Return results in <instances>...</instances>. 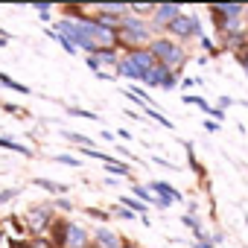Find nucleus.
Returning <instances> with one entry per match:
<instances>
[{"instance_id":"obj_1","label":"nucleus","mask_w":248,"mask_h":248,"mask_svg":"<svg viewBox=\"0 0 248 248\" xmlns=\"http://www.w3.org/2000/svg\"><path fill=\"white\" fill-rule=\"evenodd\" d=\"M152 27L143 18L135 15H123L120 18V30H117V50L123 53H135V50H146L152 41Z\"/></svg>"},{"instance_id":"obj_2","label":"nucleus","mask_w":248,"mask_h":248,"mask_svg":"<svg viewBox=\"0 0 248 248\" xmlns=\"http://www.w3.org/2000/svg\"><path fill=\"white\" fill-rule=\"evenodd\" d=\"M152 56H155V62L158 64H164V67H170L175 76L184 70V64L190 62V53L184 50V44H178V41H172L170 35H155L152 41H149V47H146Z\"/></svg>"},{"instance_id":"obj_3","label":"nucleus","mask_w":248,"mask_h":248,"mask_svg":"<svg viewBox=\"0 0 248 248\" xmlns=\"http://www.w3.org/2000/svg\"><path fill=\"white\" fill-rule=\"evenodd\" d=\"M59 219L53 202H38V204H30L24 213H21V222L27 228L30 236H47L50 233V225Z\"/></svg>"},{"instance_id":"obj_4","label":"nucleus","mask_w":248,"mask_h":248,"mask_svg":"<svg viewBox=\"0 0 248 248\" xmlns=\"http://www.w3.org/2000/svg\"><path fill=\"white\" fill-rule=\"evenodd\" d=\"M155 56L149 50H135V53H123L117 62V79H132V82H143V76L155 67Z\"/></svg>"},{"instance_id":"obj_5","label":"nucleus","mask_w":248,"mask_h":248,"mask_svg":"<svg viewBox=\"0 0 248 248\" xmlns=\"http://www.w3.org/2000/svg\"><path fill=\"white\" fill-rule=\"evenodd\" d=\"M117 62H120L117 47H102V50H96V53L85 56L88 70H93L99 79H117Z\"/></svg>"},{"instance_id":"obj_6","label":"nucleus","mask_w":248,"mask_h":248,"mask_svg":"<svg viewBox=\"0 0 248 248\" xmlns=\"http://www.w3.org/2000/svg\"><path fill=\"white\" fill-rule=\"evenodd\" d=\"M167 35L172 38V41H190V38H202L204 32H202V21H199V15H178L170 27H167Z\"/></svg>"},{"instance_id":"obj_7","label":"nucleus","mask_w":248,"mask_h":248,"mask_svg":"<svg viewBox=\"0 0 248 248\" xmlns=\"http://www.w3.org/2000/svg\"><path fill=\"white\" fill-rule=\"evenodd\" d=\"M184 9L178 6V3H158L155 6V12H152V18H149V27H152V35L158 32V35H167V27L181 15Z\"/></svg>"},{"instance_id":"obj_8","label":"nucleus","mask_w":248,"mask_h":248,"mask_svg":"<svg viewBox=\"0 0 248 248\" xmlns=\"http://www.w3.org/2000/svg\"><path fill=\"white\" fill-rule=\"evenodd\" d=\"M143 88H158V91H172V88H178V76L170 70V67H164V64H155L146 76H143Z\"/></svg>"},{"instance_id":"obj_9","label":"nucleus","mask_w":248,"mask_h":248,"mask_svg":"<svg viewBox=\"0 0 248 248\" xmlns=\"http://www.w3.org/2000/svg\"><path fill=\"white\" fill-rule=\"evenodd\" d=\"M62 248H93L91 231H88L82 222L70 219V222H67V233H64V245H62Z\"/></svg>"},{"instance_id":"obj_10","label":"nucleus","mask_w":248,"mask_h":248,"mask_svg":"<svg viewBox=\"0 0 248 248\" xmlns=\"http://www.w3.org/2000/svg\"><path fill=\"white\" fill-rule=\"evenodd\" d=\"M91 239H93V248H123L126 245V239H123L114 228H108V225H96L91 231Z\"/></svg>"},{"instance_id":"obj_11","label":"nucleus","mask_w":248,"mask_h":248,"mask_svg":"<svg viewBox=\"0 0 248 248\" xmlns=\"http://www.w3.org/2000/svg\"><path fill=\"white\" fill-rule=\"evenodd\" d=\"M0 231H3L9 239H15V242H27L30 239V233H27V228H24V222H21L18 213H9V216L0 219Z\"/></svg>"},{"instance_id":"obj_12","label":"nucleus","mask_w":248,"mask_h":248,"mask_svg":"<svg viewBox=\"0 0 248 248\" xmlns=\"http://www.w3.org/2000/svg\"><path fill=\"white\" fill-rule=\"evenodd\" d=\"M146 187H149L155 196H161L164 202H170V204H172V202H184V196H181L172 184H167V181H149Z\"/></svg>"},{"instance_id":"obj_13","label":"nucleus","mask_w":248,"mask_h":248,"mask_svg":"<svg viewBox=\"0 0 248 248\" xmlns=\"http://www.w3.org/2000/svg\"><path fill=\"white\" fill-rule=\"evenodd\" d=\"M102 167H105V175H120V178H126V181L135 184V172H132V167H129V164H123L120 158H111V161H105Z\"/></svg>"},{"instance_id":"obj_14","label":"nucleus","mask_w":248,"mask_h":248,"mask_svg":"<svg viewBox=\"0 0 248 248\" xmlns=\"http://www.w3.org/2000/svg\"><path fill=\"white\" fill-rule=\"evenodd\" d=\"M67 222H70L67 216H59V219H56V222L50 225V233H47V236H50V242H53L56 248H62V245H64V233H67Z\"/></svg>"},{"instance_id":"obj_15","label":"nucleus","mask_w":248,"mask_h":248,"mask_svg":"<svg viewBox=\"0 0 248 248\" xmlns=\"http://www.w3.org/2000/svg\"><path fill=\"white\" fill-rule=\"evenodd\" d=\"M0 149H9V152L27 155V158H35V152H32L27 143H18V140H15V138H9V135H0Z\"/></svg>"},{"instance_id":"obj_16","label":"nucleus","mask_w":248,"mask_h":248,"mask_svg":"<svg viewBox=\"0 0 248 248\" xmlns=\"http://www.w3.org/2000/svg\"><path fill=\"white\" fill-rule=\"evenodd\" d=\"M30 184H32V187H41V190H47V193H53V196H67V184L50 181V178H32Z\"/></svg>"},{"instance_id":"obj_17","label":"nucleus","mask_w":248,"mask_h":248,"mask_svg":"<svg viewBox=\"0 0 248 248\" xmlns=\"http://www.w3.org/2000/svg\"><path fill=\"white\" fill-rule=\"evenodd\" d=\"M0 85L9 88V91H15V93H24V96H30V93H32V88H30V85H21L18 79H12V76H9V73H3V70H0Z\"/></svg>"},{"instance_id":"obj_18","label":"nucleus","mask_w":248,"mask_h":248,"mask_svg":"<svg viewBox=\"0 0 248 248\" xmlns=\"http://www.w3.org/2000/svg\"><path fill=\"white\" fill-rule=\"evenodd\" d=\"M120 204L126 207V210H132L138 219H140V216H146V204H143V202H138L135 196H120Z\"/></svg>"},{"instance_id":"obj_19","label":"nucleus","mask_w":248,"mask_h":248,"mask_svg":"<svg viewBox=\"0 0 248 248\" xmlns=\"http://www.w3.org/2000/svg\"><path fill=\"white\" fill-rule=\"evenodd\" d=\"M62 138H64V140H70V143H76L79 149H96V146H93V140H91L88 135H79V132H62Z\"/></svg>"},{"instance_id":"obj_20","label":"nucleus","mask_w":248,"mask_h":248,"mask_svg":"<svg viewBox=\"0 0 248 248\" xmlns=\"http://www.w3.org/2000/svg\"><path fill=\"white\" fill-rule=\"evenodd\" d=\"M67 114H70V117H82V120H93V123H99V120H102L96 111H88V108H76V105H70V108H67Z\"/></svg>"},{"instance_id":"obj_21","label":"nucleus","mask_w":248,"mask_h":248,"mask_svg":"<svg viewBox=\"0 0 248 248\" xmlns=\"http://www.w3.org/2000/svg\"><path fill=\"white\" fill-rule=\"evenodd\" d=\"M85 216L96 219L99 225H108V219H111V210H102V207H85Z\"/></svg>"},{"instance_id":"obj_22","label":"nucleus","mask_w":248,"mask_h":248,"mask_svg":"<svg viewBox=\"0 0 248 248\" xmlns=\"http://www.w3.org/2000/svg\"><path fill=\"white\" fill-rule=\"evenodd\" d=\"M143 114H146V117H152V120H158L167 132H172V129H175V126H172V120H170V117H164V114H158L155 108H143Z\"/></svg>"},{"instance_id":"obj_23","label":"nucleus","mask_w":248,"mask_h":248,"mask_svg":"<svg viewBox=\"0 0 248 248\" xmlns=\"http://www.w3.org/2000/svg\"><path fill=\"white\" fill-rule=\"evenodd\" d=\"M35 12H38V18L50 27V21H53V12H56V6H50V3H35Z\"/></svg>"},{"instance_id":"obj_24","label":"nucleus","mask_w":248,"mask_h":248,"mask_svg":"<svg viewBox=\"0 0 248 248\" xmlns=\"http://www.w3.org/2000/svg\"><path fill=\"white\" fill-rule=\"evenodd\" d=\"M199 47H202L207 56H219V53H222V50H219V44H216V41H210V35H202V38H199Z\"/></svg>"},{"instance_id":"obj_25","label":"nucleus","mask_w":248,"mask_h":248,"mask_svg":"<svg viewBox=\"0 0 248 248\" xmlns=\"http://www.w3.org/2000/svg\"><path fill=\"white\" fill-rule=\"evenodd\" d=\"M53 207H56V213L62 216V213H70V210H73V202H70L67 196H56V199H53Z\"/></svg>"},{"instance_id":"obj_26","label":"nucleus","mask_w":248,"mask_h":248,"mask_svg":"<svg viewBox=\"0 0 248 248\" xmlns=\"http://www.w3.org/2000/svg\"><path fill=\"white\" fill-rule=\"evenodd\" d=\"M21 193H24V187H6V190H0V207L9 204L12 199H18Z\"/></svg>"},{"instance_id":"obj_27","label":"nucleus","mask_w":248,"mask_h":248,"mask_svg":"<svg viewBox=\"0 0 248 248\" xmlns=\"http://www.w3.org/2000/svg\"><path fill=\"white\" fill-rule=\"evenodd\" d=\"M184 105H196V108L207 111V99L204 96H196V93H184Z\"/></svg>"},{"instance_id":"obj_28","label":"nucleus","mask_w":248,"mask_h":248,"mask_svg":"<svg viewBox=\"0 0 248 248\" xmlns=\"http://www.w3.org/2000/svg\"><path fill=\"white\" fill-rule=\"evenodd\" d=\"M50 161H56V164H64V167H73V170H79V158H73V155H50Z\"/></svg>"},{"instance_id":"obj_29","label":"nucleus","mask_w":248,"mask_h":248,"mask_svg":"<svg viewBox=\"0 0 248 248\" xmlns=\"http://www.w3.org/2000/svg\"><path fill=\"white\" fill-rule=\"evenodd\" d=\"M0 108H3L6 114H12V117H21V120H24V117H30V114H27V111H21V108H18L15 102H3V105H0Z\"/></svg>"},{"instance_id":"obj_30","label":"nucleus","mask_w":248,"mask_h":248,"mask_svg":"<svg viewBox=\"0 0 248 248\" xmlns=\"http://www.w3.org/2000/svg\"><path fill=\"white\" fill-rule=\"evenodd\" d=\"M199 82H202V79H196V76H184V79H181V85H178V88H181V91H187V93H190V88H196V85H199Z\"/></svg>"},{"instance_id":"obj_31","label":"nucleus","mask_w":248,"mask_h":248,"mask_svg":"<svg viewBox=\"0 0 248 248\" xmlns=\"http://www.w3.org/2000/svg\"><path fill=\"white\" fill-rule=\"evenodd\" d=\"M233 56H236V62H239V64H248V44H242Z\"/></svg>"},{"instance_id":"obj_32","label":"nucleus","mask_w":248,"mask_h":248,"mask_svg":"<svg viewBox=\"0 0 248 248\" xmlns=\"http://www.w3.org/2000/svg\"><path fill=\"white\" fill-rule=\"evenodd\" d=\"M152 161H155L158 167H167V170H178V167H175L172 161H167V158H161V155H152Z\"/></svg>"},{"instance_id":"obj_33","label":"nucleus","mask_w":248,"mask_h":248,"mask_svg":"<svg viewBox=\"0 0 248 248\" xmlns=\"http://www.w3.org/2000/svg\"><path fill=\"white\" fill-rule=\"evenodd\" d=\"M0 248H18V242H15V239H9L3 231H0Z\"/></svg>"},{"instance_id":"obj_34","label":"nucleus","mask_w":248,"mask_h":248,"mask_svg":"<svg viewBox=\"0 0 248 248\" xmlns=\"http://www.w3.org/2000/svg\"><path fill=\"white\" fill-rule=\"evenodd\" d=\"M204 114H210V117H216V123H219V120L225 117V111H222V108H210V105H207V111H204Z\"/></svg>"},{"instance_id":"obj_35","label":"nucleus","mask_w":248,"mask_h":248,"mask_svg":"<svg viewBox=\"0 0 248 248\" xmlns=\"http://www.w3.org/2000/svg\"><path fill=\"white\" fill-rule=\"evenodd\" d=\"M9 38H12V35H9L6 30H0V47H6V44H9Z\"/></svg>"},{"instance_id":"obj_36","label":"nucleus","mask_w":248,"mask_h":248,"mask_svg":"<svg viewBox=\"0 0 248 248\" xmlns=\"http://www.w3.org/2000/svg\"><path fill=\"white\" fill-rule=\"evenodd\" d=\"M99 138H102V140H114L117 135H114V132H108V129H102V132H99Z\"/></svg>"},{"instance_id":"obj_37","label":"nucleus","mask_w":248,"mask_h":248,"mask_svg":"<svg viewBox=\"0 0 248 248\" xmlns=\"http://www.w3.org/2000/svg\"><path fill=\"white\" fill-rule=\"evenodd\" d=\"M204 129H207V132H219V123H213V120H207V123H204Z\"/></svg>"},{"instance_id":"obj_38","label":"nucleus","mask_w":248,"mask_h":248,"mask_svg":"<svg viewBox=\"0 0 248 248\" xmlns=\"http://www.w3.org/2000/svg\"><path fill=\"white\" fill-rule=\"evenodd\" d=\"M102 184H105V187H117L120 181H117V178H102Z\"/></svg>"},{"instance_id":"obj_39","label":"nucleus","mask_w":248,"mask_h":248,"mask_svg":"<svg viewBox=\"0 0 248 248\" xmlns=\"http://www.w3.org/2000/svg\"><path fill=\"white\" fill-rule=\"evenodd\" d=\"M123 248H140V245H138V242H129V239H126V245H123Z\"/></svg>"},{"instance_id":"obj_40","label":"nucleus","mask_w":248,"mask_h":248,"mask_svg":"<svg viewBox=\"0 0 248 248\" xmlns=\"http://www.w3.org/2000/svg\"><path fill=\"white\" fill-rule=\"evenodd\" d=\"M242 70H245V76H248V64H242Z\"/></svg>"},{"instance_id":"obj_41","label":"nucleus","mask_w":248,"mask_h":248,"mask_svg":"<svg viewBox=\"0 0 248 248\" xmlns=\"http://www.w3.org/2000/svg\"><path fill=\"white\" fill-rule=\"evenodd\" d=\"M245 225H248V216H245Z\"/></svg>"}]
</instances>
